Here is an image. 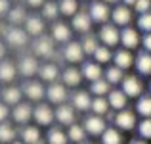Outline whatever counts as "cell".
<instances>
[{
  "label": "cell",
  "mask_w": 151,
  "mask_h": 144,
  "mask_svg": "<svg viewBox=\"0 0 151 144\" xmlns=\"http://www.w3.org/2000/svg\"><path fill=\"white\" fill-rule=\"evenodd\" d=\"M33 104L31 102H19L17 106H14V110H12V117H14L15 123H19V125L25 127L27 123L31 121V117H33Z\"/></svg>",
  "instance_id": "cell-14"
},
{
  "label": "cell",
  "mask_w": 151,
  "mask_h": 144,
  "mask_svg": "<svg viewBox=\"0 0 151 144\" xmlns=\"http://www.w3.org/2000/svg\"><path fill=\"white\" fill-rule=\"evenodd\" d=\"M52 39H54L55 42H71V37H73V33H71V27L67 25V23L63 21H54V25H52Z\"/></svg>",
  "instance_id": "cell-20"
},
{
  "label": "cell",
  "mask_w": 151,
  "mask_h": 144,
  "mask_svg": "<svg viewBox=\"0 0 151 144\" xmlns=\"http://www.w3.org/2000/svg\"><path fill=\"white\" fill-rule=\"evenodd\" d=\"M134 10H136L138 15L149 14V12H151V0H138V2L134 4Z\"/></svg>",
  "instance_id": "cell-45"
},
{
  "label": "cell",
  "mask_w": 151,
  "mask_h": 144,
  "mask_svg": "<svg viewBox=\"0 0 151 144\" xmlns=\"http://www.w3.org/2000/svg\"><path fill=\"white\" fill-rule=\"evenodd\" d=\"M23 29L27 31V35H29V37L38 39V37H42V35H44L46 23H44V19H42V15L31 14V15H27L25 23H23Z\"/></svg>",
  "instance_id": "cell-11"
},
{
  "label": "cell",
  "mask_w": 151,
  "mask_h": 144,
  "mask_svg": "<svg viewBox=\"0 0 151 144\" xmlns=\"http://www.w3.org/2000/svg\"><path fill=\"white\" fill-rule=\"evenodd\" d=\"M138 135H140V138H144V140H151V117L149 119H142L140 123H138Z\"/></svg>",
  "instance_id": "cell-43"
},
{
  "label": "cell",
  "mask_w": 151,
  "mask_h": 144,
  "mask_svg": "<svg viewBox=\"0 0 151 144\" xmlns=\"http://www.w3.org/2000/svg\"><path fill=\"white\" fill-rule=\"evenodd\" d=\"M121 44H122V48L132 52L134 48L140 46V33L134 27H124L121 31Z\"/></svg>",
  "instance_id": "cell-21"
},
{
  "label": "cell",
  "mask_w": 151,
  "mask_h": 144,
  "mask_svg": "<svg viewBox=\"0 0 151 144\" xmlns=\"http://www.w3.org/2000/svg\"><path fill=\"white\" fill-rule=\"evenodd\" d=\"M98 39L103 42V46L113 48L121 42V31L117 29L115 23H105V25L100 27V33H98Z\"/></svg>",
  "instance_id": "cell-4"
},
{
  "label": "cell",
  "mask_w": 151,
  "mask_h": 144,
  "mask_svg": "<svg viewBox=\"0 0 151 144\" xmlns=\"http://www.w3.org/2000/svg\"><path fill=\"white\" fill-rule=\"evenodd\" d=\"M94 115H100V117H105L107 111H109V102L107 98H94L92 100V108H90Z\"/></svg>",
  "instance_id": "cell-41"
},
{
  "label": "cell",
  "mask_w": 151,
  "mask_h": 144,
  "mask_svg": "<svg viewBox=\"0 0 151 144\" xmlns=\"http://www.w3.org/2000/svg\"><path fill=\"white\" fill-rule=\"evenodd\" d=\"M81 73H82V77L88 79L90 83L100 81V79L103 77V69H101V65H100V63H96V62H82Z\"/></svg>",
  "instance_id": "cell-23"
},
{
  "label": "cell",
  "mask_w": 151,
  "mask_h": 144,
  "mask_svg": "<svg viewBox=\"0 0 151 144\" xmlns=\"http://www.w3.org/2000/svg\"><path fill=\"white\" fill-rule=\"evenodd\" d=\"M124 137L117 127H107L105 133L101 135V144H122Z\"/></svg>",
  "instance_id": "cell-32"
},
{
  "label": "cell",
  "mask_w": 151,
  "mask_h": 144,
  "mask_svg": "<svg viewBox=\"0 0 151 144\" xmlns=\"http://www.w3.org/2000/svg\"><path fill=\"white\" fill-rule=\"evenodd\" d=\"M115 125L119 131H132L138 127V115L134 110L126 108L122 111H117V117H115Z\"/></svg>",
  "instance_id": "cell-7"
},
{
  "label": "cell",
  "mask_w": 151,
  "mask_h": 144,
  "mask_svg": "<svg viewBox=\"0 0 151 144\" xmlns=\"http://www.w3.org/2000/svg\"><path fill=\"white\" fill-rule=\"evenodd\" d=\"M81 46L82 50H84V54L88 56H94V52L100 48V39L96 37V35L88 33V35H82V41H81Z\"/></svg>",
  "instance_id": "cell-33"
},
{
  "label": "cell",
  "mask_w": 151,
  "mask_h": 144,
  "mask_svg": "<svg viewBox=\"0 0 151 144\" xmlns=\"http://www.w3.org/2000/svg\"><path fill=\"white\" fill-rule=\"evenodd\" d=\"M136 2H138V0H121V4H124V6H128V8H130V6H134Z\"/></svg>",
  "instance_id": "cell-52"
},
{
  "label": "cell",
  "mask_w": 151,
  "mask_h": 144,
  "mask_svg": "<svg viewBox=\"0 0 151 144\" xmlns=\"http://www.w3.org/2000/svg\"><path fill=\"white\" fill-rule=\"evenodd\" d=\"M27 12H25V8H21V6H15V8H12L10 12H8V21H10V25H14V27H19L21 23H25V19H27Z\"/></svg>",
  "instance_id": "cell-34"
},
{
  "label": "cell",
  "mask_w": 151,
  "mask_h": 144,
  "mask_svg": "<svg viewBox=\"0 0 151 144\" xmlns=\"http://www.w3.org/2000/svg\"><path fill=\"white\" fill-rule=\"evenodd\" d=\"M4 39H6V42L10 46H15V48H21V46H27V42H29V35H27V31L23 29V27H8V29H4Z\"/></svg>",
  "instance_id": "cell-5"
},
{
  "label": "cell",
  "mask_w": 151,
  "mask_h": 144,
  "mask_svg": "<svg viewBox=\"0 0 151 144\" xmlns=\"http://www.w3.org/2000/svg\"><path fill=\"white\" fill-rule=\"evenodd\" d=\"M25 4L31 8H42L46 4V0H25Z\"/></svg>",
  "instance_id": "cell-49"
},
{
  "label": "cell",
  "mask_w": 151,
  "mask_h": 144,
  "mask_svg": "<svg viewBox=\"0 0 151 144\" xmlns=\"http://www.w3.org/2000/svg\"><path fill=\"white\" fill-rule=\"evenodd\" d=\"M67 96V87L63 85V83H52V85L46 89V98H48V102L55 104V106H61V104H65Z\"/></svg>",
  "instance_id": "cell-15"
},
{
  "label": "cell",
  "mask_w": 151,
  "mask_h": 144,
  "mask_svg": "<svg viewBox=\"0 0 151 144\" xmlns=\"http://www.w3.org/2000/svg\"><path fill=\"white\" fill-rule=\"evenodd\" d=\"M67 137H69V140L75 142V144H84V140H86V131H84V127H82V125L75 123V125L69 127Z\"/></svg>",
  "instance_id": "cell-38"
},
{
  "label": "cell",
  "mask_w": 151,
  "mask_h": 144,
  "mask_svg": "<svg viewBox=\"0 0 151 144\" xmlns=\"http://www.w3.org/2000/svg\"><path fill=\"white\" fill-rule=\"evenodd\" d=\"M59 14L65 17H75V14L78 12V0H58Z\"/></svg>",
  "instance_id": "cell-37"
},
{
  "label": "cell",
  "mask_w": 151,
  "mask_h": 144,
  "mask_svg": "<svg viewBox=\"0 0 151 144\" xmlns=\"http://www.w3.org/2000/svg\"><path fill=\"white\" fill-rule=\"evenodd\" d=\"M101 2H105V4H107V2H109V4H117L119 0H101Z\"/></svg>",
  "instance_id": "cell-54"
},
{
  "label": "cell",
  "mask_w": 151,
  "mask_h": 144,
  "mask_svg": "<svg viewBox=\"0 0 151 144\" xmlns=\"http://www.w3.org/2000/svg\"><path fill=\"white\" fill-rule=\"evenodd\" d=\"M40 138V129L37 125H25L21 129V142L25 144H37Z\"/></svg>",
  "instance_id": "cell-30"
},
{
  "label": "cell",
  "mask_w": 151,
  "mask_h": 144,
  "mask_svg": "<svg viewBox=\"0 0 151 144\" xmlns=\"http://www.w3.org/2000/svg\"><path fill=\"white\" fill-rule=\"evenodd\" d=\"M10 10H12L10 0H0V15H8Z\"/></svg>",
  "instance_id": "cell-47"
},
{
  "label": "cell",
  "mask_w": 151,
  "mask_h": 144,
  "mask_svg": "<svg viewBox=\"0 0 151 144\" xmlns=\"http://www.w3.org/2000/svg\"><path fill=\"white\" fill-rule=\"evenodd\" d=\"M82 127H84L86 135H90V137H101L107 129V121H105V117H100V115L92 113L82 121Z\"/></svg>",
  "instance_id": "cell-8"
},
{
  "label": "cell",
  "mask_w": 151,
  "mask_h": 144,
  "mask_svg": "<svg viewBox=\"0 0 151 144\" xmlns=\"http://www.w3.org/2000/svg\"><path fill=\"white\" fill-rule=\"evenodd\" d=\"M17 75V65L12 60H0V83H12Z\"/></svg>",
  "instance_id": "cell-27"
},
{
  "label": "cell",
  "mask_w": 151,
  "mask_h": 144,
  "mask_svg": "<svg viewBox=\"0 0 151 144\" xmlns=\"http://www.w3.org/2000/svg\"><path fill=\"white\" fill-rule=\"evenodd\" d=\"M111 60H113V52H111V48L100 44V48L94 52V62L101 65V63H109Z\"/></svg>",
  "instance_id": "cell-42"
},
{
  "label": "cell",
  "mask_w": 151,
  "mask_h": 144,
  "mask_svg": "<svg viewBox=\"0 0 151 144\" xmlns=\"http://www.w3.org/2000/svg\"><path fill=\"white\" fill-rule=\"evenodd\" d=\"M15 137H17V131L12 125L10 121L0 123V144H12L15 142Z\"/></svg>",
  "instance_id": "cell-31"
},
{
  "label": "cell",
  "mask_w": 151,
  "mask_h": 144,
  "mask_svg": "<svg viewBox=\"0 0 151 144\" xmlns=\"http://www.w3.org/2000/svg\"><path fill=\"white\" fill-rule=\"evenodd\" d=\"M115 117H117V113H115L113 110H109V111H107V115H105V121H109V123H115Z\"/></svg>",
  "instance_id": "cell-50"
},
{
  "label": "cell",
  "mask_w": 151,
  "mask_h": 144,
  "mask_svg": "<svg viewBox=\"0 0 151 144\" xmlns=\"http://www.w3.org/2000/svg\"><path fill=\"white\" fill-rule=\"evenodd\" d=\"M134 60H136V56H134L130 50H126V48H119V50L113 54V63L122 71L130 69V67L134 65Z\"/></svg>",
  "instance_id": "cell-22"
},
{
  "label": "cell",
  "mask_w": 151,
  "mask_h": 144,
  "mask_svg": "<svg viewBox=\"0 0 151 144\" xmlns=\"http://www.w3.org/2000/svg\"><path fill=\"white\" fill-rule=\"evenodd\" d=\"M37 144H46V140H38V142H37Z\"/></svg>",
  "instance_id": "cell-57"
},
{
  "label": "cell",
  "mask_w": 151,
  "mask_h": 144,
  "mask_svg": "<svg viewBox=\"0 0 151 144\" xmlns=\"http://www.w3.org/2000/svg\"><path fill=\"white\" fill-rule=\"evenodd\" d=\"M33 119L37 121V125H44V127H48L52 125V121H54V110L48 106V104H38L37 108H35V111H33Z\"/></svg>",
  "instance_id": "cell-18"
},
{
  "label": "cell",
  "mask_w": 151,
  "mask_h": 144,
  "mask_svg": "<svg viewBox=\"0 0 151 144\" xmlns=\"http://www.w3.org/2000/svg\"><path fill=\"white\" fill-rule=\"evenodd\" d=\"M149 90H151V81H149Z\"/></svg>",
  "instance_id": "cell-58"
},
{
  "label": "cell",
  "mask_w": 151,
  "mask_h": 144,
  "mask_svg": "<svg viewBox=\"0 0 151 144\" xmlns=\"http://www.w3.org/2000/svg\"><path fill=\"white\" fill-rule=\"evenodd\" d=\"M0 96H2V102L6 106H17L21 102L23 90H21V87H6V89H2Z\"/></svg>",
  "instance_id": "cell-28"
},
{
  "label": "cell",
  "mask_w": 151,
  "mask_h": 144,
  "mask_svg": "<svg viewBox=\"0 0 151 144\" xmlns=\"http://www.w3.org/2000/svg\"><path fill=\"white\" fill-rule=\"evenodd\" d=\"M12 144H25V142H21V140H15V142H12Z\"/></svg>",
  "instance_id": "cell-55"
},
{
  "label": "cell",
  "mask_w": 151,
  "mask_h": 144,
  "mask_svg": "<svg viewBox=\"0 0 151 144\" xmlns=\"http://www.w3.org/2000/svg\"><path fill=\"white\" fill-rule=\"evenodd\" d=\"M71 98V106L78 111H90L92 108V96H90V90H73L69 94Z\"/></svg>",
  "instance_id": "cell-12"
},
{
  "label": "cell",
  "mask_w": 151,
  "mask_h": 144,
  "mask_svg": "<svg viewBox=\"0 0 151 144\" xmlns=\"http://www.w3.org/2000/svg\"><path fill=\"white\" fill-rule=\"evenodd\" d=\"M136 113H140L144 119L151 117V94H142L136 102Z\"/></svg>",
  "instance_id": "cell-35"
},
{
  "label": "cell",
  "mask_w": 151,
  "mask_h": 144,
  "mask_svg": "<svg viewBox=\"0 0 151 144\" xmlns=\"http://www.w3.org/2000/svg\"><path fill=\"white\" fill-rule=\"evenodd\" d=\"M38 69H40V63H38L37 56L25 54L17 60V73H21L23 77H33L38 73Z\"/></svg>",
  "instance_id": "cell-9"
},
{
  "label": "cell",
  "mask_w": 151,
  "mask_h": 144,
  "mask_svg": "<svg viewBox=\"0 0 151 144\" xmlns=\"http://www.w3.org/2000/svg\"><path fill=\"white\" fill-rule=\"evenodd\" d=\"M88 144H94V142H88Z\"/></svg>",
  "instance_id": "cell-59"
},
{
  "label": "cell",
  "mask_w": 151,
  "mask_h": 144,
  "mask_svg": "<svg viewBox=\"0 0 151 144\" xmlns=\"http://www.w3.org/2000/svg\"><path fill=\"white\" fill-rule=\"evenodd\" d=\"M111 19H113L115 25H121L122 29L124 27H130V21H132V10L124 4H117V6L111 10Z\"/></svg>",
  "instance_id": "cell-16"
},
{
  "label": "cell",
  "mask_w": 151,
  "mask_h": 144,
  "mask_svg": "<svg viewBox=\"0 0 151 144\" xmlns=\"http://www.w3.org/2000/svg\"><path fill=\"white\" fill-rule=\"evenodd\" d=\"M121 90L128 96V98H140V96L144 94V83H142V79H138L136 75H126L121 83Z\"/></svg>",
  "instance_id": "cell-6"
},
{
  "label": "cell",
  "mask_w": 151,
  "mask_h": 144,
  "mask_svg": "<svg viewBox=\"0 0 151 144\" xmlns=\"http://www.w3.org/2000/svg\"><path fill=\"white\" fill-rule=\"evenodd\" d=\"M71 29H75L81 35H88L90 29H92V17H90L88 12L78 10L75 14V17H71Z\"/></svg>",
  "instance_id": "cell-13"
},
{
  "label": "cell",
  "mask_w": 151,
  "mask_h": 144,
  "mask_svg": "<svg viewBox=\"0 0 151 144\" xmlns=\"http://www.w3.org/2000/svg\"><path fill=\"white\" fill-rule=\"evenodd\" d=\"M134 65H136L138 73L145 75V77H151V54L145 50H140L136 54V60H134Z\"/></svg>",
  "instance_id": "cell-25"
},
{
  "label": "cell",
  "mask_w": 151,
  "mask_h": 144,
  "mask_svg": "<svg viewBox=\"0 0 151 144\" xmlns=\"http://www.w3.org/2000/svg\"><path fill=\"white\" fill-rule=\"evenodd\" d=\"M38 77L42 79L44 83H58L59 79V67L55 62H44L40 63V69H38Z\"/></svg>",
  "instance_id": "cell-19"
},
{
  "label": "cell",
  "mask_w": 151,
  "mask_h": 144,
  "mask_svg": "<svg viewBox=\"0 0 151 144\" xmlns=\"http://www.w3.org/2000/svg\"><path fill=\"white\" fill-rule=\"evenodd\" d=\"M88 14H90V17H92V23L105 25V23H109V17H111L109 4L101 2V0H94L88 6Z\"/></svg>",
  "instance_id": "cell-2"
},
{
  "label": "cell",
  "mask_w": 151,
  "mask_h": 144,
  "mask_svg": "<svg viewBox=\"0 0 151 144\" xmlns=\"http://www.w3.org/2000/svg\"><path fill=\"white\" fill-rule=\"evenodd\" d=\"M54 117L59 125L71 127V125L77 123V110H75L71 104H61V106H58L54 110Z\"/></svg>",
  "instance_id": "cell-10"
},
{
  "label": "cell",
  "mask_w": 151,
  "mask_h": 144,
  "mask_svg": "<svg viewBox=\"0 0 151 144\" xmlns=\"http://www.w3.org/2000/svg\"><path fill=\"white\" fill-rule=\"evenodd\" d=\"M4 56H6V46L0 42V60H4Z\"/></svg>",
  "instance_id": "cell-53"
},
{
  "label": "cell",
  "mask_w": 151,
  "mask_h": 144,
  "mask_svg": "<svg viewBox=\"0 0 151 144\" xmlns=\"http://www.w3.org/2000/svg\"><path fill=\"white\" fill-rule=\"evenodd\" d=\"M107 102H109V108H111V110L122 111V110H126L128 96L122 92L121 89H115V90H111V92H109V96H107Z\"/></svg>",
  "instance_id": "cell-26"
},
{
  "label": "cell",
  "mask_w": 151,
  "mask_h": 144,
  "mask_svg": "<svg viewBox=\"0 0 151 144\" xmlns=\"http://www.w3.org/2000/svg\"><path fill=\"white\" fill-rule=\"evenodd\" d=\"M21 90H23V96H27L31 102H38V104H40V100L46 96L44 83L37 81V79H27V81L23 83Z\"/></svg>",
  "instance_id": "cell-3"
},
{
  "label": "cell",
  "mask_w": 151,
  "mask_h": 144,
  "mask_svg": "<svg viewBox=\"0 0 151 144\" xmlns=\"http://www.w3.org/2000/svg\"><path fill=\"white\" fill-rule=\"evenodd\" d=\"M103 75H105V81L109 83V85H119V83H122V79H124V71L119 69L117 65H109L103 71Z\"/></svg>",
  "instance_id": "cell-40"
},
{
  "label": "cell",
  "mask_w": 151,
  "mask_h": 144,
  "mask_svg": "<svg viewBox=\"0 0 151 144\" xmlns=\"http://www.w3.org/2000/svg\"><path fill=\"white\" fill-rule=\"evenodd\" d=\"M46 142H48V144H67V142H69V137H67V133L61 129V127L54 125V127L48 129Z\"/></svg>",
  "instance_id": "cell-29"
},
{
  "label": "cell",
  "mask_w": 151,
  "mask_h": 144,
  "mask_svg": "<svg viewBox=\"0 0 151 144\" xmlns=\"http://www.w3.org/2000/svg\"><path fill=\"white\" fill-rule=\"evenodd\" d=\"M128 144H149L147 140H144V138H132Z\"/></svg>",
  "instance_id": "cell-51"
},
{
  "label": "cell",
  "mask_w": 151,
  "mask_h": 144,
  "mask_svg": "<svg viewBox=\"0 0 151 144\" xmlns=\"http://www.w3.org/2000/svg\"><path fill=\"white\" fill-rule=\"evenodd\" d=\"M109 92H111V85L105 79L90 83V94H96V98H105V96H109Z\"/></svg>",
  "instance_id": "cell-36"
},
{
  "label": "cell",
  "mask_w": 151,
  "mask_h": 144,
  "mask_svg": "<svg viewBox=\"0 0 151 144\" xmlns=\"http://www.w3.org/2000/svg\"><path fill=\"white\" fill-rule=\"evenodd\" d=\"M42 19H50V21H55L59 17V6L55 0H46V4L42 6Z\"/></svg>",
  "instance_id": "cell-39"
},
{
  "label": "cell",
  "mask_w": 151,
  "mask_h": 144,
  "mask_svg": "<svg viewBox=\"0 0 151 144\" xmlns=\"http://www.w3.org/2000/svg\"><path fill=\"white\" fill-rule=\"evenodd\" d=\"M31 50H33V56H37V58H44V60H50L55 56V41L52 39V35H42V37L35 39L33 44H31Z\"/></svg>",
  "instance_id": "cell-1"
},
{
  "label": "cell",
  "mask_w": 151,
  "mask_h": 144,
  "mask_svg": "<svg viewBox=\"0 0 151 144\" xmlns=\"http://www.w3.org/2000/svg\"><path fill=\"white\" fill-rule=\"evenodd\" d=\"M4 33V27H2V23H0V35H2Z\"/></svg>",
  "instance_id": "cell-56"
},
{
  "label": "cell",
  "mask_w": 151,
  "mask_h": 144,
  "mask_svg": "<svg viewBox=\"0 0 151 144\" xmlns=\"http://www.w3.org/2000/svg\"><path fill=\"white\" fill-rule=\"evenodd\" d=\"M61 52H63V60L69 62V63H81L82 58H84V50H82V46H81L78 41L67 42L65 48H63Z\"/></svg>",
  "instance_id": "cell-17"
},
{
  "label": "cell",
  "mask_w": 151,
  "mask_h": 144,
  "mask_svg": "<svg viewBox=\"0 0 151 144\" xmlns=\"http://www.w3.org/2000/svg\"><path fill=\"white\" fill-rule=\"evenodd\" d=\"M138 29L144 31L145 35L151 33V12H149V14H144V15H140V17H138Z\"/></svg>",
  "instance_id": "cell-44"
},
{
  "label": "cell",
  "mask_w": 151,
  "mask_h": 144,
  "mask_svg": "<svg viewBox=\"0 0 151 144\" xmlns=\"http://www.w3.org/2000/svg\"><path fill=\"white\" fill-rule=\"evenodd\" d=\"M12 115V110H10V106H6L4 102H0V123H4V121H8V117Z\"/></svg>",
  "instance_id": "cell-46"
},
{
  "label": "cell",
  "mask_w": 151,
  "mask_h": 144,
  "mask_svg": "<svg viewBox=\"0 0 151 144\" xmlns=\"http://www.w3.org/2000/svg\"><path fill=\"white\" fill-rule=\"evenodd\" d=\"M61 81H63V85H65V87H71V89L78 87V85H81V81H82L81 69H78V67H75V65L65 67V69H63V73H61Z\"/></svg>",
  "instance_id": "cell-24"
},
{
  "label": "cell",
  "mask_w": 151,
  "mask_h": 144,
  "mask_svg": "<svg viewBox=\"0 0 151 144\" xmlns=\"http://www.w3.org/2000/svg\"><path fill=\"white\" fill-rule=\"evenodd\" d=\"M142 46H144L145 52H149V54H151V33L144 35V39H142Z\"/></svg>",
  "instance_id": "cell-48"
}]
</instances>
